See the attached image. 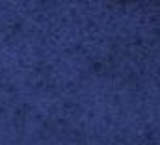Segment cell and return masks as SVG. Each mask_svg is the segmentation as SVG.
Here are the masks:
<instances>
[{
	"mask_svg": "<svg viewBox=\"0 0 160 145\" xmlns=\"http://www.w3.org/2000/svg\"><path fill=\"white\" fill-rule=\"evenodd\" d=\"M0 145H160V2H0Z\"/></svg>",
	"mask_w": 160,
	"mask_h": 145,
	"instance_id": "6da1fadb",
	"label": "cell"
}]
</instances>
